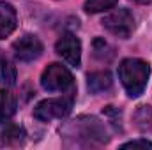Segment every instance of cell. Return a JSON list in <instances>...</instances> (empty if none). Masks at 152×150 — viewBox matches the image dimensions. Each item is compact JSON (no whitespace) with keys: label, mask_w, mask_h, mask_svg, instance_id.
I'll return each instance as SVG.
<instances>
[{"label":"cell","mask_w":152,"mask_h":150,"mask_svg":"<svg viewBox=\"0 0 152 150\" xmlns=\"http://www.w3.org/2000/svg\"><path fill=\"white\" fill-rule=\"evenodd\" d=\"M64 138L67 140V145L83 149L101 147L110 140L106 127L96 117H78L73 122H69L64 127Z\"/></svg>","instance_id":"cell-1"},{"label":"cell","mask_w":152,"mask_h":150,"mask_svg":"<svg viewBox=\"0 0 152 150\" xmlns=\"http://www.w3.org/2000/svg\"><path fill=\"white\" fill-rule=\"evenodd\" d=\"M151 76V66L140 58H124L118 66V78L129 97L143 94Z\"/></svg>","instance_id":"cell-2"},{"label":"cell","mask_w":152,"mask_h":150,"mask_svg":"<svg viewBox=\"0 0 152 150\" xmlns=\"http://www.w3.org/2000/svg\"><path fill=\"white\" fill-rule=\"evenodd\" d=\"M41 85L48 92H67L75 88V78L62 64H50L41 76Z\"/></svg>","instance_id":"cell-3"},{"label":"cell","mask_w":152,"mask_h":150,"mask_svg":"<svg viewBox=\"0 0 152 150\" xmlns=\"http://www.w3.org/2000/svg\"><path fill=\"white\" fill-rule=\"evenodd\" d=\"M73 103H75L73 94L71 95H62L58 99L41 101L34 110V117L41 122H51L55 118H66L73 110Z\"/></svg>","instance_id":"cell-4"},{"label":"cell","mask_w":152,"mask_h":150,"mask_svg":"<svg viewBox=\"0 0 152 150\" xmlns=\"http://www.w3.org/2000/svg\"><path fill=\"white\" fill-rule=\"evenodd\" d=\"M103 27L117 37L127 39L134 30V18L129 9H117L108 16H104Z\"/></svg>","instance_id":"cell-5"},{"label":"cell","mask_w":152,"mask_h":150,"mask_svg":"<svg viewBox=\"0 0 152 150\" xmlns=\"http://www.w3.org/2000/svg\"><path fill=\"white\" fill-rule=\"evenodd\" d=\"M55 51L69 66L80 67V64H81V44H80V41H78L76 36H73V34H64L62 37L57 41Z\"/></svg>","instance_id":"cell-6"},{"label":"cell","mask_w":152,"mask_h":150,"mask_svg":"<svg viewBox=\"0 0 152 150\" xmlns=\"http://www.w3.org/2000/svg\"><path fill=\"white\" fill-rule=\"evenodd\" d=\"M16 58L21 62H32L42 55V42L36 36H23L12 44Z\"/></svg>","instance_id":"cell-7"},{"label":"cell","mask_w":152,"mask_h":150,"mask_svg":"<svg viewBox=\"0 0 152 150\" xmlns=\"http://www.w3.org/2000/svg\"><path fill=\"white\" fill-rule=\"evenodd\" d=\"M16 25H18L16 9L7 2H0V39L11 36Z\"/></svg>","instance_id":"cell-8"},{"label":"cell","mask_w":152,"mask_h":150,"mask_svg":"<svg viewBox=\"0 0 152 150\" xmlns=\"http://www.w3.org/2000/svg\"><path fill=\"white\" fill-rule=\"evenodd\" d=\"M87 87L92 94H101L112 88V74L108 71H96L87 78Z\"/></svg>","instance_id":"cell-9"},{"label":"cell","mask_w":152,"mask_h":150,"mask_svg":"<svg viewBox=\"0 0 152 150\" xmlns=\"http://www.w3.org/2000/svg\"><path fill=\"white\" fill-rule=\"evenodd\" d=\"M2 138V145H5V147H20V145H23V141H25V129L21 127V125H18V124H9L4 131H2V134H0Z\"/></svg>","instance_id":"cell-10"},{"label":"cell","mask_w":152,"mask_h":150,"mask_svg":"<svg viewBox=\"0 0 152 150\" xmlns=\"http://www.w3.org/2000/svg\"><path fill=\"white\" fill-rule=\"evenodd\" d=\"M14 113H16V97L7 90H0V124L11 120Z\"/></svg>","instance_id":"cell-11"},{"label":"cell","mask_w":152,"mask_h":150,"mask_svg":"<svg viewBox=\"0 0 152 150\" xmlns=\"http://www.w3.org/2000/svg\"><path fill=\"white\" fill-rule=\"evenodd\" d=\"M134 124L142 133H152V106H140L134 111Z\"/></svg>","instance_id":"cell-12"},{"label":"cell","mask_w":152,"mask_h":150,"mask_svg":"<svg viewBox=\"0 0 152 150\" xmlns=\"http://www.w3.org/2000/svg\"><path fill=\"white\" fill-rule=\"evenodd\" d=\"M118 0H85V5L83 9L88 12V14H96V12H103V11H108L117 5Z\"/></svg>","instance_id":"cell-13"},{"label":"cell","mask_w":152,"mask_h":150,"mask_svg":"<svg viewBox=\"0 0 152 150\" xmlns=\"http://www.w3.org/2000/svg\"><path fill=\"white\" fill-rule=\"evenodd\" d=\"M16 83V67L9 60H2V85L12 87Z\"/></svg>","instance_id":"cell-14"},{"label":"cell","mask_w":152,"mask_h":150,"mask_svg":"<svg viewBox=\"0 0 152 150\" xmlns=\"http://www.w3.org/2000/svg\"><path fill=\"white\" fill-rule=\"evenodd\" d=\"M106 51H110V46L103 41V39H96L94 41V55L99 58V60H108V57H106Z\"/></svg>","instance_id":"cell-15"},{"label":"cell","mask_w":152,"mask_h":150,"mask_svg":"<svg viewBox=\"0 0 152 150\" xmlns=\"http://www.w3.org/2000/svg\"><path fill=\"white\" fill-rule=\"evenodd\" d=\"M122 149H152V143L149 140H133L122 145Z\"/></svg>","instance_id":"cell-16"},{"label":"cell","mask_w":152,"mask_h":150,"mask_svg":"<svg viewBox=\"0 0 152 150\" xmlns=\"http://www.w3.org/2000/svg\"><path fill=\"white\" fill-rule=\"evenodd\" d=\"M133 2H136V4H149L152 0H133Z\"/></svg>","instance_id":"cell-17"}]
</instances>
